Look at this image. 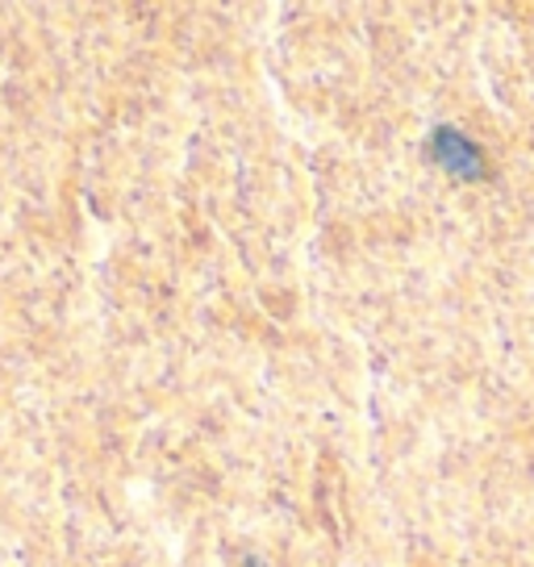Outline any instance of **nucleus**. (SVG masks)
Wrapping results in <instances>:
<instances>
[{
  "mask_svg": "<svg viewBox=\"0 0 534 567\" xmlns=\"http://www.w3.org/2000/svg\"><path fill=\"white\" fill-rule=\"evenodd\" d=\"M430 151H434V163H443L451 176H460V179L484 176V163H481L476 142H468L463 134H455V130H439L434 142H430Z\"/></svg>",
  "mask_w": 534,
  "mask_h": 567,
  "instance_id": "obj_1",
  "label": "nucleus"
}]
</instances>
